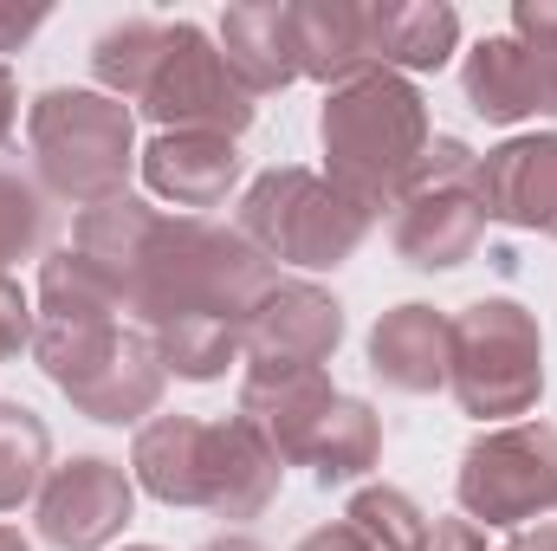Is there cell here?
<instances>
[{
    "label": "cell",
    "instance_id": "9a60e30c",
    "mask_svg": "<svg viewBox=\"0 0 557 551\" xmlns=\"http://www.w3.org/2000/svg\"><path fill=\"white\" fill-rule=\"evenodd\" d=\"M480 201H486V221L557 241V131L506 137L499 149H486L480 156Z\"/></svg>",
    "mask_w": 557,
    "mask_h": 551
},
{
    "label": "cell",
    "instance_id": "277c9868",
    "mask_svg": "<svg viewBox=\"0 0 557 551\" xmlns=\"http://www.w3.org/2000/svg\"><path fill=\"white\" fill-rule=\"evenodd\" d=\"M33 364L78 415L111 428L156 415L169 383L149 331H124V318H33Z\"/></svg>",
    "mask_w": 557,
    "mask_h": 551
},
{
    "label": "cell",
    "instance_id": "6da1fadb",
    "mask_svg": "<svg viewBox=\"0 0 557 551\" xmlns=\"http://www.w3.org/2000/svg\"><path fill=\"white\" fill-rule=\"evenodd\" d=\"M273 279V260L240 228H221L208 215H156L131 273V318L143 331H162L175 318H227L247 331Z\"/></svg>",
    "mask_w": 557,
    "mask_h": 551
},
{
    "label": "cell",
    "instance_id": "603a6c76",
    "mask_svg": "<svg viewBox=\"0 0 557 551\" xmlns=\"http://www.w3.org/2000/svg\"><path fill=\"white\" fill-rule=\"evenodd\" d=\"M162 26L169 20L131 13V20H117V26H104L91 39V78H98L104 98H117V105H137L143 98V85L156 72V52H162Z\"/></svg>",
    "mask_w": 557,
    "mask_h": 551
},
{
    "label": "cell",
    "instance_id": "3957f363",
    "mask_svg": "<svg viewBox=\"0 0 557 551\" xmlns=\"http://www.w3.org/2000/svg\"><path fill=\"white\" fill-rule=\"evenodd\" d=\"M428 137H434L428 131V98L403 72L370 65V72H357V78L324 91V111H318L324 182L337 195H350L370 221L403 201Z\"/></svg>",
    "mask_w": 557,
    "mask_h": 551
},
{
    "label": "cell",
    "instance_id": "484cf974",
    "mask_svg": "<svg viewBox=\"0 0 557 551\" xmlns=\"http://www.w3.org/2000/svg\"><path fill=\"white\" fill-rule=\"evenodd\" d=\"M344 526H357L376 551H421L434 519L421 513L403 487H357L350 506H344Z\"/></svg>",
    "mask_w": 557,
    "mask_h": 551
},
{
    "label": "cell",
    "instance_id": "9c48e42d",
    "mask_svg": "<svg viewBox=\"0 0 557 551\" xmlns=\"http://www.w3.org/2000/svg\"><path fill=\"white\" fill-rule=\"evenodd\" d=\"M454 500H460V519L506 526V532L557 513V428L532 415L480 428L460 454Z\"/></svg>",
    "mask_w": 557,
    "mask_h": 551
},
{
    "label": "cell",
    "instance_id": "d590c367",
    "mask_svg": "<svg viewBox=\"0 0 557 551\" xmlns=\"http://www.w3.org/2000/svg\"><path fill=\"white\" fill-rule=\"evenodd\" d=\"M0 551H33V546H26V539H20L13 526H0Z\"/></svg>",
    "mask_w": 557,
    "mask_h": 551
},
{
    "label": "cell",
    "instance_id": "7c38bea8",
    "mask_svg": "<svg viewBox=\"0 0 557 551\" xmlns=\"http://www.w3.org/2000/svg\"><path fill=\"white\" fill-rule=\"evenodd\" d=\"M460 91L486 124L557 118V46L519 39V33H486L460 65Z\"/></svg>",
    "mask_w": 557,
    "mask_h": 551
},
{
    "label": "cell",
    "instance_id": "5bb4252c",
    "mask_svg": "<svg viewBox=\"0 0 557 551\" xmlns=\"http://www.w3.org/2000/svg\"><path fill=\"white\" fill-rule=\"evenodd\" d=\"M337 396H344V390H331V377H324V370L247 364L234 415H240V421L273 448L285 467H305V454H311V441H318V428H324V415H331Z\"/></svg>",
    "mask_w": 557,
    "mask_h": 551
},
{
    "label": "cell",
    "instance_id": "836d02e7",
    "mask_svg": "<svg viewBox=\"0 0 557 551\" xmlns=\"http://www.w3.org/2000/svg\"><path fill=\"white\" fill-rule=\"evenodd\" d=\"M512 546H519V551H557V519H539V526H525Z\"/></svg>",
    "mask_w": 557,
    "mask_h": 551
},
{
    "label": "cell",
    "instance_id": "e575fe53",
    "mask_svg": "<svg viewBox=\"0 0 557 551\" xmlns=\"http://www.w3.org/2000/svg\"><path fill=\"white\" fill-rule=\"evenodd\" d=\"M195 551H267V546H260L253 532H214L208 546H195Z\"/></svg>",
    "mask_w": 557,
    "mask_h": 551
},
{
    "label": "cell",
    "instance_id": "30bf717a",
    "mask_svg": "<svg viewBox=\"0 0 557 551\" xmlns=\"http://www.w3.org/2000/svg\"><path fill=\"white\" fill-rule=\"evenodd\" d=\"M137 111L156 131H208V137H240L260 118L253 91L227 72L214 33H201L195 20L162 26V52H156Z\"/></svg>",
    "mask_w": 557,
    "mask_h": 551
},
{
    "label": "cell",
    "instance_id": "74e56055",
    "mask_svg": "<svg viewBox=\"0 0 557 551\" xmlns=\"http://www.w3.org/2000/svg\"><path fill=\"white\" fill-rule=\"evenodd\" d=\"M499 551H519V546H499Z\"/></svg>",
    "mask_w": 557,
    "mask_h": 551
},
{
    "label": "cell",
    "instance_id": "ba28073f",
    "mask_svg": "<svg viewBox=\"0 0 557 551\" xmlns=\"http://www.w3.org/2000/svg\"><path fill=\"white\" fill-rule=\"evenodd\" d=\"M486 241V201H480V156L460 137H428L416 175L389 215V247L416 273H454Z\"/></svg>",
    "mask_w": 557,
    "mask_h": 551
},
{
    "label": "cell",
    "instance_id": "1f68e13d",
    "mask_svg": "<svg viewBox=\"0 0 557 551\" xmlns=\"http://www.w3.org/2000/svg\"><path fill=\"white\" fill-rule=\"evenodd\" d=\"M298 551H376L357 526H344V519H331V526H318V532H305Z\"/></svg>",
    "mask_w": 557,
    "mask_h": 551
},
{
    "label": "cell",
    "instance_id": "cb8c5ba5",
    "mask_svg": "<svg viewBox=\"0 0 557 551\" xmlns=\"http://www.w3.org/2000/svg\"><path fill=\"white\" fill-rule=\"evenodd\" d=\"M149 344H156V357H162L169 377H182V383H214V377H227V364L247 351V331L227 325V318H175V325L149 331Z\"/></svg>",
    "mask_w": 557,
    "mask_h": 551
},
{
    "label": "cell",
    "instance_id": "52a82bcc",
    "mask_svg": "<svg viewBox=\"0 0 557 551\" xmlns=\"http://www.w3.org/2000/svg\"><path fill=\"white\" fill-rule=\"evenodd\" d=\"M234 228L278 267H305V273H331L344 267L363 241H370V215L337 195L318 169H267L247 182Z\"/></svg>",
    "mask_w": 557,
    "mask_h": 551
},
{
    "label": "cell",
    "instance_id": "7a4b0ae2",
    "mask_svg": "<svg viewBox=\"0 0 557 551\" xmlns=\"http://www.w3.org/2000/svg\"><path fill=\"white\" fill-rule=\"evenodd\" d=\"M131 480L162 506H201L214 519H260L278 500L285 461L240 421L156 415L131 441Z\"/></svg>",
    "mask_w": 557,
    "mask_h": 551
},
{
    "label": "cell",
    "instance_id": "f1b7e54d",
    "mask_svg": "<svg viewBox=\"0 0 557 551\" xmlns=\"http://www.w3.org/2000/svg\"><path fill=\"white\" fill-rule=\"evenodd\" d=\"M46 20H52L46 0H26V7H20V0H0V52H20Z\"/></svg>",
    "mask_w": 557,
    "mask_h": 551
},
{
    "label": "cell",
    "instance_id": "4316f807",
    "mask_svg": "<svg viewBox=\"0 0 557 551\" xmlns=\"http://www.w3.org/2000/svg\"><path fill=\"white\" fill-rule=\"evenodd\" d=\"M52 234V195L20 175V169H0V273L13 260H33Z\"/></svg>",
    "mask_w": 557,
    "mask_h": 551
},
{
    "label": "cell",
    "instance_id": "ac0fdd59",
    "mask_svg": "<svg viewBox=\"0 0 557 551\" xmlns=\"http://www.w3.org/2000/svg\"><path fill=\"white\" fill-rule=\"evenodd\" d=\"M370 65L383 72H441L460 52V13L447 0H370L363 7Z\"/></svg>",
    "mask_w": 557,
    "mask_h": 551
},
{
    "label": "cell",
    "instance_id": "8992f818",
    "mask_svg": "<svg viewBox=\"0 0 557 551\" xmlns=\"http://www.w3.org/2000/svg\"><path fill=\"white\" fill-rule=\"evenodd\" d=\"M447 390L473 421H525L545 396V331L519 298H473L454 311Z\"/></svg>",
    "mask_w": 557,
    "mask_h": 551
},
{
    "label": "cell",
    "instance_id": "44dd1931",
    "mask_svg": "<svg viewBox=\"0 0 557 551\" xmlns=\"http://www.w3.org/2000/svg\"><path fill=\"white\" fill-rule=\"evenodd\" d=\"M149 228H156V208H149L143 195H111V201L85 208V215H78V234H72V247L117 285L124 311H131V273H137V260H143Z\"/></svg>",
    "mask_w": 557,
    "mask_h": 551
},
{
    "label": "cell",
    "instance_id": "f546056e",
    "mask_svg": "<svg viewBox=\"0 0 557 551\" xmlns=\"http://www.w3.org/2000/svg\"><path fill=\"white\" fill-rule=\"evenodd\" d=\"M512 33L539 39V46H557V0H519L512 7Z\"/></svg>",
    "mask_w": 557,
    "mask_h": 551
},
{
    "label": "cell",
    "instance_id": "ffe728a7",
    "mask_svg": "<svg viewBox=\"0 0 557 551\" xmlns=\"http://www.w3.org/2000/svg\"><path fill=\"white\" fill-rule=\"evenodd\" d=\"M292 39H298V78H318L324 91L370 72V33L357 0H292Z\"/></svg>",
    "mask_w": 557,
    "mask_h": 551
},
{
    "label": "cell",
    "instance_id": "e0dca14e",
    "mask_svg": "<svg viewBox=\"0 0 557 551\" xmlns=\"http://www.w3.org/2000/svg\"><path fill=\"white\" fill-rule=\"evenodd\" d=\"M447 357H454V318L434 305H389L370 325V370L396 396H434L447 390Z\"/></svg>",
    "mask_w": 557,
    "mask_h": 551
},
{
    "label": "cell",
    "instance_id": "4dcf8cb0",
    "mask_svg": "<svg viewBox=\"0 0 557 551\" xmlns=\"http://www.w3.org/2000/svg\"><path fill=\"white\" fill-rule=\"evenodd\" d=\"M421 551H486V539H480V526H473V519H434Z\"/></svg>",
    "mask_w": 557,
    "mask_h": 551
},
{
    "label": "cell",
    "instance_id": "d6986e66",
    "mask_svg": "<svg viewBox=\"0 0 557 551\" xmlns=\"http://www.w3.org/2000/svg\"><path fill=\"white\" fill-rule=\"evenodd\" d=\"M227 72L267 98V91H285L298 78V39H292V0H247V7H227L221 13V33H214Z\"/></svg>",
    "mask_w": 557,
    "mask_h": 551
},
{
    "label": "cell",
    "instance_id": "5b68a950",
    "mask_svg": "<svg viewBox=\"0 0 557 551\" xmlns=\"http://www.w3.org/2000/svg\"><path fill=\"white\" fill-rule=\"evenodd\" d=\"M26 143H33V169L46 195L78 201V208L131 195V169H137L131 105L85 91V85H52L26 111Z\"/></svg>",
    "mask_w": 557,
    "mask_h": 551
},
{
    "label": "cell",
    "instance_id": "8fae6325",
    "mask_svg": "<svg viewBox=\"0 0 557 551\" xmlns=\"http://www.w3.org/2000/svg\"><path fill=\"white\" fill-rule=\"evenodd\" d=\"M137 513V480L104 454H72L39 487V539L59 551H104Z\"/></svg>",
    "mask_w": 557,
    "mask_h": 551
},
{
    "label": "cell",
    "instance_id": "8d00e7d4",
    "mask_svg": "<svg viewBox=\"0 0 557 551\" xmlns=\"http://www.w3.org/2000/svg\"><path fill=\"white\" fill-rule=\"evenodd\" d=\"M124 551H162V546H124Z\"/></svg>",
    "mask_w": 557,
    "mask_h": 551
},
{
    "label": "cell",
    "instance_id": "83f0119b",
    "mask_svg": "<svg viewBox=\"0 0 557 551\" xmlns=\"http://www.w3.org/2000/svg\"><path fill=\"white\" fill-rule=\"evenodd\" d=\"M20 351H33V305H26V292H20L13 279L0 273V370H7Z\"/></svg>",
    "mask_w": 557,
    "mask_h": 551
},
{
    "label": "cell",
    "instance_id": "2e32d148",
    "mask_svg": "<svg viewBox=\"0 0 557 551\" xmlns=\"http://www.w3.org/2000/svg\"><path fill=\"white\" fill-rule=\"evenodd\" d=\"M137 169L149 182L156 201H175L188 215L221 208L240 188V143L234 137H208V131H156L149 149H137Z\"/></svg>",
    "mask_w": 557,
    "mask_h": 551
},
{
    "label": "cell",
    "instance_id": "4fadbf2b",
    "mask_svg": "<svg viewBox=\"0 0 557 551\" xmlns=\"http://www.w3.org/2000/svg\"><path fill=\"white\" fill-rule=\"evenodd\" d=\"M344 344V305L311 279H273V292L247 318V364L324 370Z\"/></svg>",
    "mask_w": 557,
    "mask_h": 551
},
{
    "label": "cell",
    "instance_id": "d4e9b609",
    "mask_svg": "<svg viewBox=\"0 0 557 551\" xmlns=\"http://www.w3.org/2000/svg\"><path fill=\"white\" fill-rule=\"evenodd\" d=\"M46 474H52V428L26 403H0V513L39 500Z\"/></svg>",
    "mask_w": 557,
    "mask_h": 551
},
{
    "label": "cell",
    "instance_id": "7402d4cb",
    "mask_svg": "<svg viewBox=\"0 0 557 551\" xmlns=\"http://www.w3.org/2000/svg\"><path fill=\"white\" fill-rule=\"evenodd\" d=\"M376 461H383V415L370 409L363 396H337L331 415H324V428H318V441H311V454H305L311 480L318 487H350Z\"/></svg>",
    "mask_w": 557,
    "mask_h": 551
},
{
    "label": "cell",
    "instance_id": "d6a6232c",
    "mask_svg": "<svg viewBox=\"0 0 557 551\" xmlns=\"http://www.w3.org/2000/svg\"><path fill=\"white\" fill-rule=\"evenodd\" d=\"M13 124H20V78L0 65V149H7V137H13Z\"/></svg>",
    "mask_w": 557,
    "mask_h": 551
}]
</instances>
